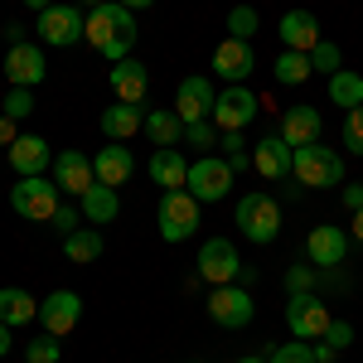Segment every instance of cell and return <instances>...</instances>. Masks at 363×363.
Masks as SVG:
<instances>
[{
	"label": "cell",
	"instance_id": "603a6c76",
	"mask_svg": "<svg viewBox=\"0 0 363 363\" xmlns=\"http://www.w3.org/2000/svg\"><path fill=\"white\" fill-rule=\"evenodd\" d=\"M92 174H97V184L121 189V184L136 174V160H131V150H126V145H102V150L92 155Z\"/></svg>",
	"mask_w": 363,
	"mask_h": 363
},
{
	"label": "cell",
	"instance_id": "5bb4252c",
	"mask_svg": "<svg viewBox=\"0 0 363 363\" xmlns=\"http://www.w3.org/2000/svg\"><path fill=\"white\" fill-rule=\"evenodd\" d=\"M44 73H49L44 44H25V39L10 44V54H5V78H10V87H39Z\"/></svg>",
	"mask_w": 363,
	"mask_h": 363
},
{
	"label": "cell",
	"instance_id": "836d02e7",
	"mask_svg": "<svg viewBox=\"0 0 363 363\" xmlns=\"http://www.w3.org/2000/svg\"><path fill=\"white\" fill-rule=\"evenodd\" d=\"M257 25H262V20H257L252 5H233V10H228V34H233V39H247V44H252Z\"/></svg>",
	"mask_w": 363,
	"mask_h": 363
},
{
	"label": "cell",
	"instance_id": "d6986e66",
	"mask_svg": "<svg viewBox=\"0 0 363 363\" xmlns=\"http://www.w3.org/2000/svg\"><path fill=\"white\" fill-rule=\"evenodd\" d=\"M291 155H296V150L281 140V131L277 136H262L252 145V169H257L262 179H286V174H291Z\"/></svg>",
	"mask_w": 363,
	"mask_h": 363
},
{
	"label": "cell",
	"instance_id": "c3c4849f",
	"mask_svg": "<svg viewBox=\"0 0 363 363\" xmlns=\"http://www.w3.org/2000/svg\"><path fill=\"white\" fill-rule=\"evenodd\" d=\"M116 5H126V10L136 15V10H145V5H155V0H116Z\"/></svg>",
	"mask_w": 363,
	"mask_h": 363
},
{
	"label": "cell",
	"instance_id": "6da1fadb",
	"mask_svg": "<svg viewBox=\"0 0 363 363\" xmlns=\"http://www.w3.org/2000/svg\"><path fill=\"white\" fill-rule=\"evenodd\" d=\"M83 39L97 49V54L107 58V63H121V58H131V44H136V15L126 10V5H97V10H87V25H83Z\"/></svg>",
	"mask_w": 363,
	"mask_h": 363
},
{
	"label": "cell",
	"instance_id": "7bdbcfd3",
	"mask_svg": "<svg viewBox=\"0 0 363 363\" xmlns=\"http://www.w3.org/2000/svg\"><path fill=\"white\" fill-rule=\"evenodd\" d=\"M339 199H344V208L354 213V208H363V184H344L339 189Z\"/></svg>",
	"mask_w": 363,
	"mask_h": 363
},
{
	"label": "cell",
	"instance_id": "ab89813d",
	"mask_svg": "<svg viewBox=\"0 0 363 363\" xmlns=\"http://www.w3.org/2000/svg\"><path fill=\"white\" fill-rule=\"evenodd\" d=\"M49 223H54L58 238H68V233H78V228H83L87 218H83V208H68V203H58V213L49 218Z\"/></svg>",
	"mask_w": 363,
	"mask_h": 363
},
{
	"label": "cell",
	"instance_id": "8992f818",
	"mask_svg": "<svg viewBox=\"0 0 363 363\" xmlns=\"http://www.w3.org/2000/svg\"><path fill=\"white\" fill-rule=\"evenodd\" d=\"M233 174L238 169L228 165L223 155H203V160H189V194L199 199V203H218V199L233 194Z\"/></svg>",
	"mask_w": 363,
	"mask_h": 363
},
{
	"label": "cell",
	"instance_id": "f907efd6",
	"mask_svg": "<svg viewBox=\"0 0 363 363\" xmlns=\"http://www.w3.org/2000/svg\"><path fill=\"white\" fill-rule=\"evenodd\" d=\"M29 10H49V5H58V0H25Z\"/></svg>",
	"mask_w": 363,
	"mask_h": 363
},
{
	"label": "cell",
	"instance_id": "cb8c5ba5",
	"mask_svg": "<svg viewBox=\"0 0 363 363\" xmlns=\"http://www.w3.org/2000/svg\"><path fill=\"white\" fill-rule=\"evenodd\" d=\"M145 169H150V179H155L160 189H184V184H189V160H184L174 145H160Z\"/></svg>",
	"mask_w": 363,
	"mask_h": 363
},
{
	"label": "cell",
	"instance_id": "ffe728a7",
	"mask_svg": "<svg viewBox=\"0 0 363 363\" xmlns=\"http://www.w3.org/2000/svg\"><path fill=\"white\" fill-rule=\"evenodd\" d=\"M112 92H116V102L140 107V102H145V92H150V73H145V63H136V58L112 63Z\"/></svg>",
	"mask_w": 363,
	"mask_h": 363
},
{
	"label": "cell",
	"instance_id": "e0dca14e",
	"mask_svg": "<svg viewBox=\"0 0 363 363\" xmlns=\"http://www.w3.org/2000/svg\"><path fill=\"white\" fill-rule=\"evenodd\" d=\"M277 34H281V49H296V54H310V49L325 39V34H320V20H315L310 10H286Z\"/></svg>",
	"mask_w": 363,
	"mask_h": 363
},
{
	"label": "cell",
	"instance_id": "d4e9b609",
	"mask_svg": "<svg viewBox=\"0 0 363 363\" xmlns=\"http://www.w3.org/2000/svg\"><path fill=\"white\" fill-rule=\"evenodd\" d=\"M145 131V112L140 107H126V102H116V107H107L102 112V136L107 140H131Z\"/></svg>",
	"mask_w": 363,
	"mask_h": 363
},
{
	"label": "cell",
	"instance_id": "9c48e42d",
	"mask_svg": "<svg viewBox=\"0 0 363 363\" xmlns=\"http://www.w3.org/2000/svg\"><path fill=\"white\" fill-rule=\"evenodd\" d=\"M330 320H335V315H330V306H325L315 291L286 301V325H291V335H296V339H325Z\"/></svg>",
	"mask_w": 363,
	"mask_h": 363
},
{
	"label": "cell",
	"instance_id": "bcb514c9",
	"mask_svg": "<svg viewBox=\"0 0 363 363\" xmlns=\"http://www.w3.org/2000/svg\"><path fill=\"white\" fill-rule=\"evenodd\" d=\"M349 238H354V242H363V208H354V228H349Z\"/></svg>",
	"mask_w": 363,
	"mask_h": 363
},
{
	"label": "cell",
	"instance_id": "277c9868",
	"mask_svg": "<svg viewBox=\"0 0 363 363\" xmlns=\"http://www.w3.org/2000/svg\"><path fill=\"white\" fill-rule=\"evenodd\" d=\"M160 238L165 242H189L199 233V218H203V203H199L189 189H165L160 194Z\"/></svg>",
	"mask_w": 363,
	"mask_h": 363
},
{
	"label": "cell",
	"instance_id": "816d5d0a",
	"mask_svg": "<svg viewBox=\"0 0 363 363\" xmlns=\"http://www.w3.org/2000/svg\"><path fill=\"white\" fill-rule=\"evenodd\" d=\"M78 5H83V10H97V5H107V0H78Z\"/></svg>",
	"mask_w": 363,
	"mask_h": 363
},
{
	"label": "cell",
	"instance_id": "7a4b0ae2",
	"mask_svg": "<svg viewBox=\"0 0 363 363\" xmlns=\"http://www.w3.org/2000/svg\"><path fill=\"white\" fill-rule=\"evenodd\" d=\"M291 174L306 184V189H335L344 184V155L330 150V145H296V155H291Z\"/></svg>",
	"mask_w": 363,
	"mask_h": 363
},
{
	"label": "cell",
	"instance_id": "30bf717a",
	"mask_svg": "<svg viewBox=\"0 0 363 363\" xmlns=\"http://www.w3.org/2000/svg\"><path fill=\"white\" fill-rule=\"evenodd\" d=\"M252 116H257V92L247 83H228L213 102V126L218 131H247Z\"/></svg>",
	"mask_w": 363,
	"mask_h": 363
},
{
	"label": "cell",
	"instance_id": "3957f363",
	"mask_svg": "<svg viewBox=\"0 0 363 363\" xmlns=\"http://www.w3.org/2000/svg\"><path fill=\"white\" fill-rule=\"evenodd\" d=\"M238 233L247 242H257V247L277 242L281 238V203L272 194H242L238 199Z\"/></svg>",
	"mask_w": 363,
	"mask_h": 363
},
{
	"label": "cell",
	"instance_id": "681fc988",
	"mask_svg": "<svg viewBox=\"0 0 363 363\" xmlns=\"http://www.w3.org/2000/svg\"><path fill=\"white\" fill-rule=\"evenodd\" d=\"M238 363H272V354H247V359H238Z\"/></svg>",
	"mask_w": 363,
	"mask_h": 363
},
{
	"label": "cell",
	"instance_id": "f546056e",
	"mask_svg": "<svg viewBox=\"0 0 363 363\" xmlns=\"http://www.w3.org/2000/svg\"><path fill=\"white\" fill-rule=\"evenodd\" d=\"M330 102H335V107H344V112L363 107V78L354 73V68H339L335 78H330Z\"/></svg>",
	"mask_w": 363,
	"mask_h": 363
},
{
	"label": "cell",
	"instance_id": "44dd1931",
	"mask_svg": "<svg viewBox=\"0 0 363 363\" xmlns=\"http://www.w3.org/2000/svg\"><path fill=\"white\" fill-rule=\"evenodd\" d=\"M5 155H10V165H15V174H20V179L44 174V169H49V160H54V150H49V140H44V136H20L15 145H5Z\"/></svg>",
	"mask_w": 363,
	"mask_h": 363
},
{
	"label": "cell",
	"instance_id": "9a60e30c",
	"mask_svg": "<svg viewBox=\"0 0 363 363\" xmlns=\"http://www.w3.org/2000/svg\"><path fill=\"white\" fill-rule=\"evenodd\" d=\"M213 102H218V92L208 87V78H199V73H189V78L179 83V92H174V112H179L184 126H189V121H208V116H213Z\"/></svg>",
	"mask_w": 363,
	"mask_h": 363
},
{
	"label": "cell",
	"instance_id": "7402d4cb",
	"mask_svg": "<svg viewBox=\"0 0 363 363\" xmlns=\"http://www.w3.org/2000/svg\"><path fill=\"white\" fill-rule=\"evenodd\" d=\"M320 131H325V116L315 112V107H286V116H281V140L291 150L296 145H315Z\"/></svg>",
	"mask_w": 363,
	"mask_h": 363
},
{
	"label": "cell",
	"instance_id": "8d00e7d4",
	"mask_svg": "<svg viewBox=\"0 0 363 363\" xmlns=\"http://www.w3.org/2000/svg\"><path fill=\"white\" fill-rule=\"evenodd\" d=\"M0 112L15 116V121H25V116L34 112V97H29V87H10V92H5V102H0Z\"/></svg>",
	"mask_w": 363,
	"mask_h": 363
},
{
	"label": "cell",
	"instance_id": "60d3db41",
	"mask_svg": "<svg viewBox=\"0 0 363 363\" xmlns=\"http://www.w3.org/2000/svg\"><path fill=\"white\" fill-rule=\"evenodd\" d=\"M286 291H291V296H306V291H315V267H310V262L291 267V272H286Z\"/></svg>",
	"mask_w": 363,
	"mask_h": 363
},
{
	"label": "cell",
	"instance_id": "ee69618b",
	"mask_svg": "<svg viewBox=\"0 0 363 363\" xmlns=\"http://www.w3.org/2000/svg\"><path fill=\"white\" fill-rule=\"evenodd\" d=\"M15 140H20V131H15V116L0 112V145H15Z\"/></svg>",
	"mask_w": 363,
	"mask_h": 363
},
{
	"label": "cell",
	"instance_id": "5b68a950",
	"mask_svg": "<svg viewBox=\"0 0 363 363\" xmlns=\"http://www.w3.org/2000/svg\"><path fill=\"white\" fill-rule=\"evenodd\" d=\"M58 203H63V189H58L54 179H44V174H29V179H20L10 189V208L20 218H29V223H49L58 213Z\"/></svg>",
	"mask_w": 363,
	"mask_h": 363
},
{
	"label": "cell",
	"instance_id": "f6af8a7d",
	"mask_svg": "<svg viewBox=\"0 0 363 363\" xmlns=\"http://www.w3.org/2000/svg\"><path fill=\"white\" fill-rule=\"evenodd\" d=\"M335 359H339L335 344H315V363H335Z\"/></svg>",
	"mask_w": 363,
	"mask_h": 363
},
{
	"label": "cell",
	"instance_id": "4fadbf2b",
	"mask_svg": "<svg viewBox=\"0 0 363 363\" xmlns=\"http://www.w3.org/2000/svg\"><path fill=\"white\" fill-rule=\"evenodd\" d=\"M39 320H44V335H73L78 330V320H83V296L78 291H54V296H44L39 301Z\"/></svg>",
	"mask_w": 363,
	"mask_h": 363
},
{
	"label": "cell",
	"instance_id": "52a82bcc",
	"mask_svg": "<svg viewBox=\"0 0 363 363\" xmlns=\"http://www.w3.org/2000/svg\"><path fill=\"white\" fill-rule=\"evenodd\" d=\"M83 5H49V10H39V44L44 49H68V44H78L83 39Z\"/></svg>",
	"mask_w": 363,
	"mask_h": 363
},
{
	"label": "cell",
	"instance_id": "e575fe53",
	"mask_svg": "<svg viewBox=\"0 0 363 363\" xmlns=\"http://www.w3.org/2000/svg\"><path fill=\"white\" fill-rule=\"evenodd\" d=\"M272 363H315V344L310 339H286L272 354Z\"/></svg>",
	"mask_w": 363,
	"mask_h": 363
},
{
	"label": "cell",
	"instance_id": "d590c367",
	"mask_svg": "<svg viewBox=\"0 0 363 363\" xmlns=\"http://www.w3.org/2000/svg\"><path fill=\"white\" fill-rule=\"evenodd\" d=\"M344 150L349 155H363V107L344 112Z\"/></svg>",
	"mask_w": 363,
	"mask_h": 363
},
{
	"label": "cell",
	"instance_id": "b9f144b4",
	"mask_svg": "<svg viewBox=\"0 0 363 363\" xmlns=\"http://www.w3.org/2000/svg\"><path fill=\"white\" fill-rule=\"evenodd\" d=\"M325 344H335L339 354H344V349L354 344V325H349V320H330V330H325Z\"/></svg>",
	"mask_w": 363,
	"mask_h": 363
},
{
	"label": "cell",
	"instance_id": "83f0119b",
	"mask_svg": "<svg viewBox=\"0 0 363 363\" xmlns=\"http://www.w3.org/2000/svg\"><path fill=\"white\" fill-rule=\"evenodd\" d=\"M78 208H83L87 223H112L116 213H121V199H116L112 184H92V189L78 199Z\"/></svg>",
	"mask_w": 363,
	"mask_h": 363
},
{
	"label": "cell",
	"instance_id": "4316f807",
	"mask_svg": "<svg viewBox=\"0 0 363 363\" xmlns=\"http://www.w3.org/2000/svg\"><path fill=\"white\" fill-rule=\"evenodd\" d=\"M145 136H150L155 150L160 145H179L184 140V121H179L174 107H155V112H145Z\"/></svg>",
	"mask_w": 363,
	"mask_h": 363
},
{
	"label": "cell",
	"instance_id": "f1b7e54d",
	"mask_svg": "<svg viewBox=\"0 0 363 363\" xmlns=\"http://www.w3.org/2000/svg\"><path fill=\"white\" fill-rule=\"evenodd\" d=\"M102 247H107V242H102V233H97L92 223L63 238V257H68V262H78V267H87V262H97V257H102Z\"/></svg>",
	"mask_w": 363,
	"mask_h": 363
},
{
	"label": "cell",
	"instance_id": "484cf974",
	"mask_svg": "<svg viewBox=\"0 0 363 363\" xmlns=\"http://www.w3.org/2000/svg\"><path fill=\"white\" fill-rule=\"evenodd\" d=\"M29 320H39V301H34L29 291H20V286H5V291H0V325L20 330Z\"/></svg>",
	"mask_w": 363,
	"mask_h": 363
},
{
	"label": "cell",
	"instance_id": "7c38bea8",
	"mask_svg": "<svg viewBox=\"0 0 363 363\" xmlns=\"http://www.w3.org/2000/svg\"><path fill=\"white\" fill-rule=\"evenodd\" d=\"M349 233L339 223H320V228H310V238H306V262L315 267V272H325V267H339L344 257H349Z\"/></svg>",
	"mask_w": 363,
	"mask_h": 363
},
{
	"label": "cell",
	"instance_id": "7dc6e473",
	"mask_svg": "<svg viewBox=\"0 0 363 363\" xmlns=\"http://www.w3.org/2000/svg\"><path fill=\"white\" fill-rule=\"evenodd\" d=\"M10 354V325H0V359Z\"/></svg>",
	"mask_w": 363,
	"mask_h": 363
},
{
	"label": "cell",
	"instance_id": "74e56055",
	"mask_svg": "<svg viewBox=\"0 0 363 363\" xmlns=\"http://www.w3.org/2000/svg\"><path fill=\"white\" fill-rule=\"evenodd\" d=\"M25 363H63V359H58V339H54V335H44V339H29Z\"/></svg>",
	"mask_w": 363,
	"mask_h": 363
},
{
	"label": "cell",
	"instance_id": "2e32d148",
	"mask_svg": "<svg viewBox=\"0 0 363 363\" xmlns=\"http://www.w3.org/2000/svg\"><path fill=\"white\" fill-rule=\"evenodd\" d=\"M252 68H257V54H252L247 39H233V34H228L223 44L213 49V73L228 78V83H247Z\"/></svg>",
	"mask_w": 363,
	"mask_h": 363
},
{
	"label": "cell",
	"instance_id": "4dcf8cb0",
	"mask_svg": "<svg viewBox=\"0 0 363 363\" xmlns=\"http://www.w3.org/2000/svg\"><path fill=\"white\" fill-rule=\"evenodd\" d=\"M315 73L310 68V54H296V49H281V58H277V83H286V87H301Z\"/></svg>",
	"mask_w": 363,
	"mask_h": 363
},
{
	"label": "cell",
	"instance_id": "ba28073f",
	"mask_svg": "<svg viewBox=\"0 0 363 363\" xmlns=\"http://www.w3.org/2000/svg\"><path fill=\"white\" fill-rule=\"evenodd\" d=\"M199 277L208 281V286H233V281L242 277L238 247H233L228 238H208V242L199 247Z\"/></svg>",
	"mask_w": 363,
	"mask_h": 363
},
{
	"label": "cell",
	"instance_id": "f35d334b",
	"mask_svg": "<svg viewBox=\"0 0 363 363\" xmlns=\"http://www.w3.org/2000/svg\"><path fill=\"white\" fill-rule=\"evenodd\" d=\"M184 140H194V145H203V150L213 155V145H218V126H213V116H208V121H189V126H184Z\"/></svg>",
	"mask_w": 363,
	"mask_h": 363
},
{
	"label": "cell",
	"instance_id": "ac0fdd59",
	"mask_svg": "<svg viewBox=\"0 0 363 363\" xmlns=\"http://www.w3.org/2000/svg\"><path fill=\"white\" fill-rule=\"evenodd\" d=\"M54 184L63 189V194H78L83 199L92 184H97V174H92V160H87L83 150H63L54 160Z\"/></svg>",
	"mask_w": 363,
	"mask_h": 363
},
{
	"label": "cell",
	"instance_id": "1f68e13d",
	"mask_svg": "<svg viewBox=\"0 0 363 363\" xmlns=\"http://www.w3.org/2000/svg\"><path fill=\"white\" fill-rule=\"evenodd\" d=\"M218 150H223V160L233 169H247L252 155H247V140H242V131H218Z\"/></svg>",
	"mask_w": 363,
	"mask_h": 363
},
{
	"label": "cell",
	"instance_id": "d6a6232c",
	"mask_svg": "<svg viewBox=\"0 0 363 363\" xmlns=\"http://www.w3.org/2000/svg\"><path fill=\"white\" fill-rule=\"evenodd\" d=\"M339 63H344V54H339V44H330V39H320V44L310 49V68H315V73H325V78H335Z\"/></svg>",
	"mask_w": 363,
	"mask_h": 363
},
{
	"label": "cell",
	"instance_id": "8fae6325",
	"mask_svg": "<svg viewBox=\"0 0 363 363\" xmlns=\"http://www.w3.org/2000/svg\"><path fill=\"white\" fill-rule=\"evenodd\" d=\"M252 315H257V306H252V296L242 286H213L208 291V320L218 330H242Z\"/></svg>",
	"mask_w": 363,
	"mask_h": 363
}]
</instances>
